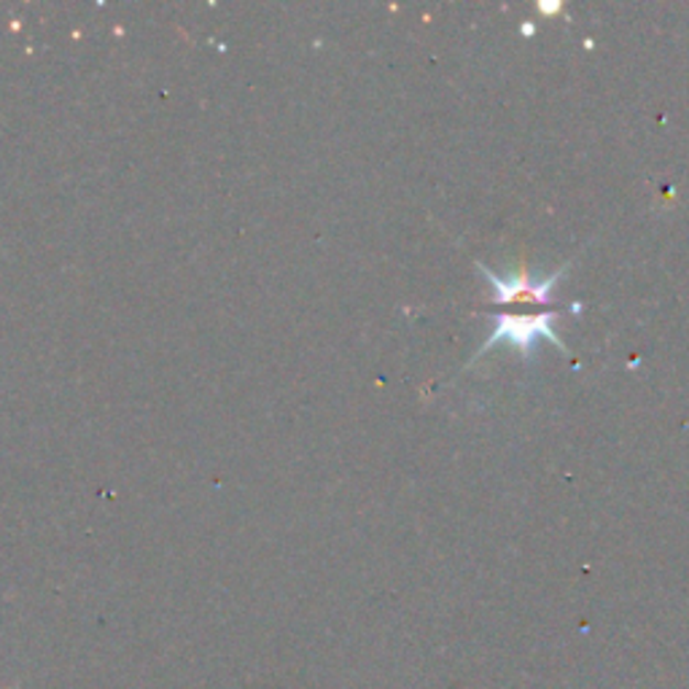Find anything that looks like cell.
<instances>
[{
  "mask_svg": "<svg viewBox=\"0 0 689 689\" xmlns=\"http://www.w3.org/2000/svg\"><path fill=\"white\" fill-rule=\"evenodd\" d=\"M539 11L542 14H555V11H560V3H539Z\"/></svg>",
  "mask_w": 689,
  "mask_h": 689,
  "instance_id": "3957f363",
  "label": "cell"
},
{
  "mask_svg": "<svg viewBox=\"0 0 689 689\" xmlns=\"http://www.w3.org/2000/svg\"><path fill=\"white\" fill-rule=\"evenodd\" d=\"M558 316H560L558 310L542 313V316H499L495 318V331L491 335V340H488L480 350H477V356L471 359V364H474L477 359H482L485 353H491V350L499 342H510L512 348L520 350V353L528 359V356L534 353L536 340H539V337L549 340L555 344V348L564 350L566 353L564 340H560V337L555 335V329H553V324L558 320Z\"/></svg>",
  "mask_w": 689,
  "mask_h": 689,
  "instance_id": "6da1fadb",
  "label": "cell"
},
{
  "mask_svg": "<svg viewBox=\"0 0 689 689\" xmlns=\"http://www.w3.org/2000/svg\"><path fill=\"white\" fill-rule=\"evenodd\" d=\"M477 267H480L482 275L491 281L495 305H512V302L523 299V296H528L531 302H539L542 305V302H549V296H553V288L558 286V281L564 277V272L568 270V264L566 267L555 270L549 277H539V281H534V277H531L525 270H520L517 275L499 277V275H493V272L488 270L485 264H477Z\"/></svg>",
  "mask_w": 689,
  "mask_h": 689,
  "instance_id": "7a4b0ae2",
  "label": "cell"
}]
</instances>
